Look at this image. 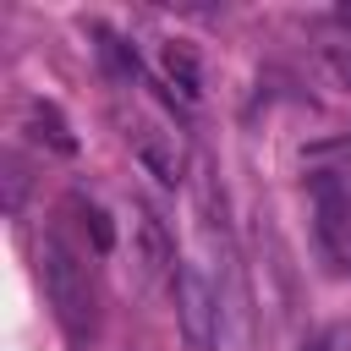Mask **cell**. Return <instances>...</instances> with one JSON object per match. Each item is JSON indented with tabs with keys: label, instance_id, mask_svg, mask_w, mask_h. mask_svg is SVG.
Wrapping results in <instances>:
<instances>
[{
	"label": "cell",
	"instance_id": "cell-3",
	"mask_svg": "<svg viewBox=\"0 0 351 351\" xmlns=\"http://www.w3.org/2000/svg\"><path fill=\"white\" fill-rule=\"evenodd\" d=\"M176 318H181V335H186L192 351H214L219 296H214V285L203 280L197 263H181V269H176Z\"/></svg>",
	"mask_w": 351,
	"mask_h": 351
},
{
	"label": "cell",
	"instance_id": "cell-7",
	"mask_svg": "<svg viewBox=\"0 0 351 351\" xmlns=\"http://www.w3.org/2000/svg\"><path fill=\"white\" fill-rule=\"evenodd\" d=\"M137 236H143V274H159L165 263H170V241H165V225H159V214H148V208H137Z\"/></svg>",
	"mask_w": 351,
	"mask_h": 351
},
{
	"label": "cell",
	"instance_id": "cell-5",
	"mask_svg": "<svg viewBox=\"0 0 351 351\" xmlns=\"http://www.w3.org/2000/svg\"><path fill=\"white\" fill-rule=\"evenodd\" d=\"M159 66H165V77L181 88V99H186V104L203 93V66H197V49H192V44L170 38V44L159 49Z\"/></svg>",
	"mask_w": 351,
	"mask_h": 351
},
{
	"label": "cell",
	"instance_id": "cell-6",
	"mask_svg": "<svg viewBox=\"0 0 351 351\" xmlns=\"http://www.w3.org/2000/svg\"><path fill=\"white\" fill-rule=\"evenodd\" d=\"M27 126H33V137L49 143L55 154H77V137H71V126L60 121L55 104H38V99H33V104H27Z\"/></svg>",
	"mask_w": 351,
	"mask_h": 351
},
{
	"label": "cell",
	"instance_id": "cell-1",
	"mask_svg": "<svg viewBox=\"0 0 351 351\" xmlns=\"http://www.w3.org/2000/svg\"><path fill=\"white\" fill-rule=\"evenodd\" d=\"M38 274H44V296H49L55 318H60L71 335H88V329H93V280H88L82 258H77L60 236H44V247H38Z\"/></svg>",
	"mask_w": 351,
	"mask_h": 351
},
{
	"label": "cell",
	"instance_id": "cell-10",
	"mask_svg": "<svg viewBox=\"0 0 351 351\" xmlns=\"http://www.w3.org/2000/svg\"><path fill=\"white\" fill-rule=\"evenodd\" d=\"M324 66L340 77V88H351V55H346V49H329V55H324Z\"/></svg>",
	"mask_w": 351,
	"mask_h": 351
},
{
	"label": "cell",
	"instance_id": "cell-2",
	"mask_svg": "<svg viewBox=\"0 0 351 351\" xmlns=\"http://www.w3.org/2000/svg\"><path fill=\"white\" fill-rule=\"evenodd\" d=\"M313 214L318 241L340 274H351V170H318L313 176Z\"/></svg>",
	"mask_w": 351,
	"mask_h": 351
},
{
	"label": "cell",
	"instance_id": "cell-8",
	"mask_svg": "<svg viewBox=\"0 0 351 351\" xmlns=\"http://www.w3.org/2000/svg\"><path fill=\"white\" fill-rule=\"evenodd\" d=\"M99 55H104V66L115 71V77H126V82H137V55L115 38V33H99Z\"/></svg>",
	"mask_w": 351,
	"mask_h": 351
},
{
	"label": "cell",
	"instance_id": "cell-9",
	"mask_svg": "<svg viewBox=\"0 0 351 351\" xmlns=\"http://www.w3.org/2000/svg\"><path fill=\"white\" fill-rule=\"evenodd\" d=\"M82 225H88V236H93V247H99V252H110V247H115V225H110V214H104V208H93V203H88V208H82Z\"/></svg>",
	"mask_w": 351,
	"mask_h": 351
},
{
	"label": "cell",
	"instance_id": "cell-4",
	"mask_svg": "<svg viewBox=\"0 0 351 351\" xmlns=\"http://www.w3.org/2000/svg\"><path fill=\"white\" fill-rule=\"evenodd\" d=\"M126 137H132L137 159H143L165 186H176V181H181V170H186V148H181V137H176L170 126H159V121H143V115H137Z\"/></svg>",
	"mask_w": 351,
	"mask_h": 351
}]
</instances>
